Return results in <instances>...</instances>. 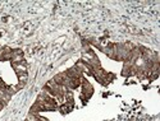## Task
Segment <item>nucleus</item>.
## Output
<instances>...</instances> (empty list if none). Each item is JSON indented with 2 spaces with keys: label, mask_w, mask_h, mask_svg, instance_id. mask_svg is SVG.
<instances>
[{
  "label": "nucleus",
  "mask_w": 160,
  "mask_h": 121,
  "mask_svg": "<svg viewBox=\"0 0 160 121\" xmlns=\"http://www.w3.org/2000/svg\"><path fill=\"white\" fill-rule=\"evenodd\" d=\"M81 89H82V93H81V100L82 101H87L92 95H94V87L91 86V83L88 80L83 77L82 78V83H81Z\"/></svg>",
  "instance_id": "1"
}]
</instances>
